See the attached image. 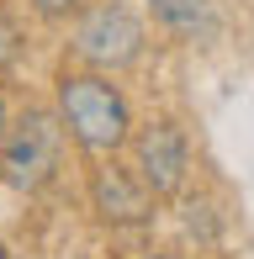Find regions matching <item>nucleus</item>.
<instances>
[{
	"mask_svg": "<svg viewBox=\"0 0 254 259\" xmlns=\"http://www.w3.org/2000/svg\"><path fill=\"white\" fill-rule=\"evenodd\" d=\"M59 122L69 127L85 154H117L127 143V101L101 74H64L59 79Z\"/></svg>",
	"mask_w": 254,
	"mask_h": 259,
	"instance_id": "f257e3e1",
	"label": "nucleus"
},
{
	"mask_svg": "<svg viewBox=\"0 0 254 259\" xmlns=\"http://www.w3.org/2000/svg\"><path fill=\"white\" fill-rule=\"evenodd\" d=\"M74 53L96 69H127L143 53V27H138V16L127 6L106 0V6L85 11V21L74 27Z\"/></svg>",
	"mask_w": 254,
	"mask_h": 259,
	"instance_id": "f03ea898",
	"label": "nucleus"
},
{
	"mask_svg": "<svg viewBox=\"0 0 254 259\" xmlns=\"http://www.w3.org/2000/svg\"><path fill=\"white\" fill-rule=\"evenodd\" d=\"M53 164H59V127H53V116L27 111L16 122V133L6 138V148H0V175L16 191H37L53 175Z\"/></svg>",
	"mask_w": 254,
	"mask_h": 259,
	"instance_id": "7ed1b4c3",
	"label": "nucleus"
},
{
	"mask_svg": "<svg viewBox=\"0 0 254 259\" xmlns=\"http://www.w3.org/2000/svg\"><path fill=\"white\" fill-rule=\"evenodd\" d=\"M186 169H191V154L175 122H154L138 133V180L154 196H175L186 185Z\"/></svg>",
	"mask_w": 254,
	"mask_h": 259,
	"instance_id": "20e7f679",
	"label": "nucleus"
},
{
	"mask_svg": "<svg viewBox=\"0 0 254 259\" xmlns=\"http://www.w3.org/2000/svg\"><path fill=\"white\" fill-rule=\"evenodd\" d=\"M90 196H96V211L106 222H148L154 217V191L143 180H133L117 164H101L96 180H90Z\"/></svg>",
	"mask_w": 254,
	"mask_h": 259,
	"instance_id": "39448f33",
	"label": "nucleus"
},
{
	"mask_svg": "<svg viewBox=\"0 0 254 259\" xmlns=\"http://www.w3.org/2000/svg\"><path fill=\"white\" fill-rule=\"evenodd\" d=\"M154 6V16L164 21L170 32H180V37H206L212 32V6L206 0H148Z\"/></svg>",
	"mask_w": 254,
	"mask_h": 259,
	"instance_id": "423d86ee",
	"label": "nucleus"
},
{
	"mask_svg": "<svg viewBox=\"0 0 254 259\" xmlns=\"http://www.w3.org/2000/svg\"><path fill=\"white\" fill-rule=\"evenodd\" d=\"M37 6V16H48V21H59V16H69V11H79L85 0H32Z\"/></svg>",
	"mask_w": 254,
	"mask_h": 259,
	"instance_id": "0eeeda50",
	"label": "nucleus"
},
{
	"mask_svg": "<svg viewBox=\"0 0 254 259\" xmlns=\"http://www.w3.org/2000/svg\"><path fill=\"white\" fill-rule=\"evenodd\" d=\"M11 58V27H0V64Z\"/></svg>",
	"mask_w": 254,
	"mask_h": 259,
	"instance_id": "6e6552de",
	"label": "nucleus"
}]
</instances>
